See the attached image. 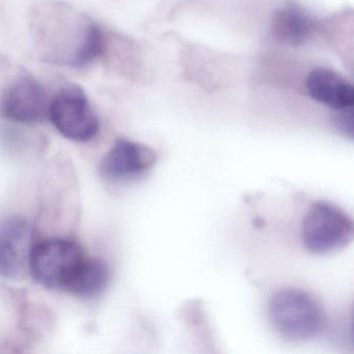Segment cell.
<instances>
[{"label":"cell","mask_w":354,"mask_h":354,"mask_svg":"<svg viewBox=\"0 0 354 354\" xmlns=\"http://www.w3.org/2000/svg\"><path fill=\"white\" fill-rule=\"evenodd\" d=\"M306 88L314 100L335 111L353 107V86L331 70L316 69L310 72L306 80Z\"/></svg>","instance_id":"obj_9"},{"label":"cell","mask_w":354,"mask_h":354,"mask_svg":"<svg viewBox=\"0 0 354 354\" xmlns=\"http://www.w3.org/2000/svg\"><path fill=\"white\" fill-rule=\"evenodd\" d=\"M156 161V153L148 146L119 140L103 157L100 174L105 180L111 182L136 179L150 171Z\"/></svg>","instance_id":"obj_8"},{"label":"cell","mask_w":354,"mask_h":354,"mask_svg":"<svg viewBox=\"0 0 354 354\" xmlns=\"http://www.w3.org/2000/svg\"><path fill=\"white\" fill-rule=\"evenodd\" d=\"M268 313L273 328L290 341L312 339L324 326L320 302L301 289L286 288L275 292L269 301Z\"/></svg>","instance_id":"obj_2"},{"label":"cell","mask_w":354,"mask_h":354,"mask_svg":"<svg viewBox=\"0 0 354 354\" xmlns=\"http://www.w3.org/2000/svg\"><path fill=\"white\" fill-rule=\"evenodd\" d=\"M49 103L38 80L32 76H20L0 96V117L17 123L40 122L48 118Z\"/></svg>","instance_id":"obj_6"},{"label":"cell","mask_w":354,"mask_h":354,"mask_svg":"<svg viewBox=\"0 0 354 354\" xmlns=\"http://www.w3.org/2000/svg\"><path fill=\"white\" fill-rule=\"evenodd\" d=\"M82 248L68 239H51L35 244L30 254V273L47 289L67 291L86 260Z\"/></svg>","instance_id":"obj_4"},{"label":"cell","mask_w":354,"mask_h":354,"mask_svg":"<svg viewBox=\"0 0 354 354\" xmlns=\"http://www.w3.org/2000/svg\"><path fill=\"white\" fill-rule=\"evenodd\" d=\"M335 115V125L345 136L353 138V111L352 109H342Z\"/></svg>","instance_id":"obj_12"},{"label":"cell","mask_w":354,"mask_h":354,"mask_svg":"<svg viewBox=\"0 0 354 354\" xmlns=\"http://www.w3.org/2000/svg\"><path fill=\"white\" fill-rule=\"evenodd\" d=\"M273 37L289 46H300L312 37L314 21L296 6L290 5L277 10L272 19Z\"/></svg>","instance_id":"obj_10"},{"label":"cell","mask_w":354,"mask_h":354,"mask_svg":"<svg viewBox=\"0 0 354 354\" xmlns=\"http://www.w3.org/2000/svg\"><path fill=\"white\" fill-rule=\"evenodd\" d=\"M32 37L43 59L57 65L86 67L105 51V37L94 20L64 3L35 9Z\"/></svg>","instance_id":"obj_1"},{"label":"cell","mask_w":354,"mask_h":354,"mask_svg":"<svg viewBox=\"0 0 354 354\" xmlns=\"http://www.w3.org/2000/svg\"><path fill=\"white\" fill-rule=\"evenodd\" d=\"M351 217L325 201L314 203L300 227V239L306 250L315 254H329L346 248L353 239Z\"/></svg>","instance_id":"obj_3"},{"label":"cell","mask_w":354,"mask_h":354,"mask_svg":"<svg viewBox=\"0 0 354 354\" xmlns=\"http://www.w3.org/2000/svg\"><path fill=\"white\" fill-rule=\"evenodd\" d=\"M34 235L24 217H6L0 221V275L22 279L30 272Z\"/></svg>","instance_id":"obj_7"},{"label":"cell","mask_w":354,"mask_h":354,"mask_svg":"<svg viewBox=\"0 0 354 354\" xmlns=\"http://www.w3.org/2000/svg\"><path fill=\"white\" fill-rule=\"evenodd\" d=\"M111 281V270L99 259L86 258L78 269L67 291L82 297H94L102 293Z\"/></svg>","instance_id":"obj_11"},{"label":"cell","mask_w":354,"mask_h":354,"mask_svg":"<svg viewBox=\"0 0 354 354\" xmlns=\"http://www.w3.org/2000/svg\"><path fill=\"white\" fill-rule=\"evenodd\" d=\"M48 118L62 136L73 142L93 140L100 128L88 97L77 86H66L50 99Z\"/></svg>","instance_id":"obj_5"}]
</instances>
